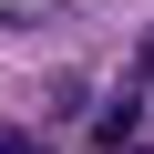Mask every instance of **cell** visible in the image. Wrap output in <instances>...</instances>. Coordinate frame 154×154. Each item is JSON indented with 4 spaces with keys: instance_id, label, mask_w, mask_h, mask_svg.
Returning a JSON list of instances; mask_svg holds the SVG:
<instances>
[{
    "instance_id": "cell-1",
    "label": "cell",
    "mask_w": 154,
    "mask_h": 154,
    "mask_svg": "<svg viewBox=\"0 0 154 154\" xmlns=\"http://www.w3.org/2000/svg\"><path fill=\"white\" fill-rule=\"evenodd\" d=\"M0 154H41V144H31V134H21V123H0Z\"/></svg>"
},
{
    "instance_id": "cell-2",
    "label": "cell",
    "mask_w": 154,
    "mask_h": 154,
    "mask_svg": "<svg viewBox=\"0 0 154 154\" xmlns=\"http://www.w3.org/2000/svg\"><path fill=\"white\" fill-rule=\"evenodd\" d=\"M144 72H154V31H144Z\"/></svg>"
}]
</instances>
